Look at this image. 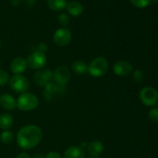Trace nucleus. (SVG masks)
I'll return each mask as SVG.
<instances>
[{"label": "nucleus", "mask_w": 158, "mask_h": 158, "mask_svg": "<svg viewBox=\"0 0 158 158\" xmlns=\"http://www.w3.org/2000/svg\"><path fill=\"white\" fill-rule=\"evenodd\" d=\"M71 77V71L66 66H57L53 72V79L58 84L65 86L69 83Z\"/></svg>", "instance_id": "obj_9"}, {"label": "nucleus", "mask_w": 158, "mask_h": 158, "mask_svg": "<svg viewBox=\"0 0 158 158\" xmlns=\"http://www.w3.org/2000/svg\"><path fill=\"white\" fill-rule=\"evenodd\" d=\"M14 123L13 117L8 113H3L0 115V129L3 131L9 130Z\"/></svg>", "instance_id": "obj_18"}, {"label": "nucleus", "mask_w": 158, "mask_h": 158, "mask_svg": "<svg viewBox=\"0 0 158 158\" xmlns=\"http://www.w3.org/2000/svg\"><path fill=\"white\" fill-rule=\"evenodd\" d=\"M157 105H158V102H157ZM158 108V107H157Z\"/></svg>", "instance_id": "obj_35"}, {"label": "nucleus", "mask_w": 158, "mask_h": 158, "mask_svg": "<svg viewBox=\"0 0 158 158\" xmlns=\"http://www.w3.org/2000/svg\"><path fill=\"white\" fill-rule=\"evenodd\" d=\"M32 158H45V156L41 154H37L35 155H34V157Z\"/></svg>", "instance_id": "obj_30"}, {"label": "nucleus", "mask_w": 158, "mask_h": 158, "mask_svg": "<svg viewBox=\"0 0 158 158\" xmlns=\"http://www.w3.org/2000/svg\"><path fill=\"white\" fill-rule=\"evenodd\" d=\"M47 5L52 10L57 12L66 9L67 3L66 0H47Z\"/></svg>", "instance_id": "obj_19"}, {"label": "nucleus", "mask_w": 158, "mask_h": 158, "mask_svg": "<svg viewBox=\"0 0 158 158\" xmlns=\"http://www.w3.org/2000/svg\"><path fill=\"white\" fill-rule=\"evenodd\" d=\"M40 104L39 99L35 94L29 92L20 94L16 100V107L19 110L27 112L36 109Z\"/></svg>", "instance_id": "obj_2"}, {"label": "nucleus", "mask_w": 158, "mask_h": 158, "mask_svg": "<svg viewBox=\"0 0 158 158\" xmlns=\"http://www.w3.org/2000/svg\"><path fill=\"white\" fill-rule=\"evenodd\" d=\"M109 69L108 60L103 56L94 58L87 67V73L94 77H101L106 73Z\"/></svg>", "instance_id": "obj_3"}, {"label": "nucleus", "mask_w": 158, "mask_h": 158, "mask_svg": "<svg viewBox=\"0 0 158 158\" xmlns=\"http://www.w3.org/2000/svg\"><path fill=\"white\" fill-rule=\"evenodd\" d=\"M103 143L100 140H92L88 143L86 151L89 156H99L103 151Z\"/></svg>", "instance_id": "obj_15"}, {"label": "nucleus", "mask_w": 158, "mask_h": 158, "mask_svg": "<svg viewBox=\"0 0 158 158\" xmlns=\"http://www.w3.org/2000/svg\"><path fill=\"white\" fill-rule=\"evenodd\" d=\"M139 98L141 103L147 106H155L158 102V92L151 86H146L140 89Z\"/></svg>", "instance_id": "obj_4"}, {"label": "nucleus", "mask_w": 158, "mask_h": 158, "mask_svg": "<svg viewBox=\"0 0 158 158\" xmlns=\"http://www.w3.org/2000/svg\"><path fill=\"white\" fill-rule=\"evenodd\" d=\"M27 68L28 66L27 63H26V60L21 56L14 58L10 63L11 72L14 75H16V74H23V73L26 72Z\"/></svg>", "instance_id": "obj_12"}, {"label": "nucleus", "mask_w": 158, "mask_h": 158, "mask_svg": "<svg viewBox=\"0 0 158 158\" xmlns=\"http://www.w3.org/2000/svg\"><path fill=\"white\" fill-rule=\"evenodd\" d=\"M113 71L118 77H127L133 72V66L129 61L119 60L113 66Z\"/></svg>", "instance_id": "obj_10"}, {"label": "nucleus", "mask_w": 158, "mask_h": 158, "mask_svg": "<svg viewBox=\"0 0 158 158\" xmlns=\"http://www.w3.org/2000/svg\"><path fill=\"white\" fill-rule=\"evenodd\" d=\"M66 8L68 12L73 16H79L83 12V5L77 1H72L67 3Z\"/></svg>", "instance_id": "obj_16"}, {"label": "nucleus", "mask_w": 158, "mask_h": 158, "mask_svg": "<svg viewBox=\"0 0 158 158\" xmlns=\"http://www.w3.org/2000/svg\"><path fill=\"white\" fill-rule=\"evenodd\" d=\"M36 50L35 51H39V52H46L48 49V46L45 43H40L37 45L36 46Z\"/></svg>", "instance_id": "obj_26"}, {"label": "nucleus", "mask_w": 158, "mask_h": 158, "mask_svg": "<svg viewBox=\"0 0 158 158\" xmlns=\"http://www.w3.org/2000/svg\"><path fill=\"white\" fill-rule=\"evenodd\" d=\"M66 92V89H65L64 86L58 84V83H54L53 82L49 83L46 86H45L44 90V96L46 99L53 98V97H56V96L61 95L62 94Z\"/></svg>", "instance_id": "obj_11"}, {"label": "nucleus", "mask_w": 158, "mask_h": 158, "mask_svg": "<svg viewBox=\"0 0 158 158\" xmlns=\"http://www.w3.org/2000/svg\"><path fill=\"white\" fill-rule=\"evenodd\" d=\"M87 145H88V143H86L85 141H83V142H81V143H80V147L82 148V149L84 150L85 148L86 149V148H87Z\"/></svg>", "instance_id": "obj_29"}, {"label": "nucleus", "mask_w": 158, "mask_h": 158, "mask_svg": "<svg viewBox=\"0 0 158 158\" xmlns=\"http://www.w3.org/2000/svg\"><path fill=\"white\" fill-rule=\"evenodd\" d=\"M0 106L6 110H13L16 107V100L11 94H2L0 95Z\"/></svg>", "instance_id": "obj_13"}, {"label": "nucleus", "mask_w": 158, "mask_h": 158, "mask_svg": "<svg viewBox=\"0 0 158 158\" xmlns=\"http://www.w3.org/2000/svg\"><path fill=\"white\" fill-rule=\"evenodd\" d=\"M154 2H158V0H153Z\"/></svg>", "instance_id": "obj_33"}, {"label": "nucleus", "mask_w": 158, "mask_h": 158, "mask_svg": "<svg viewBox=\"0 0 158 158\" xmlns=\"http://www.w3.org/2000/svg\"><path fill=\"white\" fill-rule=\"evenodd\" d=\"M89 158H100L99 156H89Z\"/></svg>", "instance_id": "obj_31"}, {"label": "nucleus", "mask_w": 158, "mask_h": 158, "mask_svg": "<svg viewBox=\"0 0 158 158\" xmlns=\"http://www.w3.org/2000/svg\"><path fill=\"white\" fill-rule=\"evenodd\" d=\"M133 77L135 82L139 83H142L144 80V73L141 69H136L133 73Z\"/></svg>", "instance_id": "obj_23"}, {"label": "nucleus", "mask_w": 158, "mask_h": 158, "mask_svg": "<svg viewBox=\"0 0 158 158\" xmlns=\"http://www.w3.org/2000/svg\"><path fill=\"white\" fill-rule=\"evenodd\" d=\"M45 158H62V156L60 155V153L56 152V151H51L45 156Z\"/></svg>", "instance_id": "obj_27"}, {"label": "nucleus", "mask_w": 158, "mask_h": 158, "mask_svg": "<svg viewBox=\"0 0 158 158\" xmlns=\"http://www.w3.org/2000/svg\"><path fill=\"white\" fill-rule=\"evenodd\" d=\"M33 80L38 86L45 87L53 82V72L49 69L43 68L34 73Z\"/></svg>", "instance_id": "obj_8"}, {"label": "nucleus", "mask_w": 158, "mask_h": 158, "mask_svg": "<svg viewBox=\"0 0 158 158\" xmlns=\"http://www.w3.org/2000/svg\"><path fill=\"white\" fill-rule=\"evenodd\" d=\"M1 46H2V43H1V42H0V49H1Z\"/></svg>", "instance_id": "obj_32"}, {"label": "nucleus", "mask_w": 158, "mask_h": 158, "mask_svg": "<svg viewBox=\"0 0 158 158\" xmlns=\"http://www.w3.org/2000/svg\"><path fill=\"white\" fill-rule=\"evenodd\" d=\"M0 140H1L2 143H3L4 144H10L14 140L13 133L9 130L3 131V132L0 135Z\"/></svg>", "instance_id": "obj_20"}, {"label": "nucleus", "mask_w": 158, "mask_h": 158, "mask_svg": "<svg viewBox=\"0 0 158 158\" xmlns=\"http://www.w3.org/2000/svg\"><path fill=\"white\" fill-rule=\"evenodd\" d=\"M43 137V131L40 127L34 124L26 125L17 133L16 142L21 149L28 151L40 144Z\"/></svg>", "instance_id": "obj_1"}, {"label": "nucleus", "mask_w": 158, "mask_h": 158, "mask_svg": "<svg viewBox=\"0 0 158 158\" xmlns=\"http://www.w3.org/2000/svg\"><path fill=\"white\" fill-rule=\"evenodd\" d=\"M10 77L7 71L0 69V86H3L9 82Z\"/></svg>", "instance_id": "obj_21"}, {"label": "nucleus", "mask_w": 158, "mask_h": 158, "mask_svg": "<svg viewBox=\"0 0 158 158\" xmlns=\"http://www.w3.org/2000/svg\"><path fill=\"white\" fill-rule=\"evenodd\" d=\"M87 67L88 65L83 60H76L73 63L71 70L76 75L82 76L87 73Z\"/></svg>", "instance_id": "obj_17"}, {"label": "nucleus", "mask_w": 158, "mask_h": 158, "mask_svg": "<svg viewBox=\"0 0 158 158\" xmlns=\"http://www.w3.org/2000/svg\"><path fill=\"white\" fill-rule=\"evenodd\" d=\"M64 158H85V151L80 146H70L63 154Z\"/></svg>", "instance_id": "obj_14"}, {"label": "nucleus", "mask_w": 158, "mask_h": 158, "mask_svg": "<svg viewBox=\"0 0 158 158\" xmlns=\"http://www.w3.org/2000/svg\"><path fill=\"white\" fill-rule=\"evenodd\" d=\"M152 0H131V3L134 5L135 7L143 9V8L147 7L151 4Z\"/></svg>", "instance_id": "obj_22"}, {"label": "nucleus", "mask_w": 158, "mask_h": 158, "mask_svg": "<svg viewBox=\"0 0 158 158\" xmlns=\"http://www.w3.org/2000/svg\"><path fill=\"white\" fill-rule=\"evenodd\" d=\"M28 67L32 69L39 70L46 66L47 63V57L44 52L34 51L26 59Z\"/></svg>", "instance_id": "obj_5"}, {"label": "nucleus", "mask_w": 158, "mask_h": 158, "mask_svg": "<svg viewBox=\"0 0 158 158\" xmlns=\"http://www.w3.org/2000/svg\"><path fill=\"white\" fill-rule=\"evenodd\" d=\"M58 22L62 26H67L69 23V17L66 13H61L58 15Z\"/></svg>", "instance_id": "obj_25"}, {"label": "nucleus", "mask_w": 158, "mask_h": 158, "mask_svg": "<svg viewBox=\"0 0 158 158\" xmlns=\"http://www.w3.org/2000/svg\"><path fill=\"white\" fill-rule=\"evenodd\" d=\"M72 32L69 29L66 27L59 28L54 32L53 40L54 43L60 47H65L70 43L72 40Z\"/></svg>", "instance_id": "obj_7"}, {"label": "nucleus", "mask_w": 158, "mask_h": 158, "mask_svg": "<svg viewBox=\"0 0 158 158\" xmlns=\"http://www.w3.org/2000/svg\"><path fill=\"white\" fill-rule=\"evenodd\" d=\"M148 118L153 123H158V108H153L149 111Z\"/></svg>", "instance_id": "obj_24"}, {"label": "nucleus", "mask_w": 158, "mask_h": 158, "mask_svg": "<svg viewBox=\"0 0 158 158\" xmlns=\"http://www.w3.org/2000/svg\"><path fill=\"white\" fill-rule=\"evenodd\" d=\"M16 158H32V157H31V156L29 155L28 153L22 152V153H20V154H19L18 155H17Z\"/></svg>", "instance_id": "obj_28"}, {"label": "nucleus", "mask_w": 158, "mask_h": 158, "mask_svg": "<svg viewBox=\"0 0 158 158\" xmlns=\"http://www.w3.org/2000/svg\"><path fill=\"white\" fill-rule=\"evenodd\" d=\"M10 88L15 93L23 94L26 92L29 87V81L26 76L23 74L13 75L9 80Z\"/></svg>", "instance_id": "obj_6"}, {"label": "nucleus", "mask_w": 158, "mask_h": 158, "mask_svg": "<svg viewBox=\"0 0 158 158\" xmlns=\"http://www.w3.org/2000/svg\"><path fill=\"white\" fill-rule=\"evenodd\" d=\"M0 67H1V61H0Z\"/></svg>", "instance_id": "obj_34"}]
</instances>
